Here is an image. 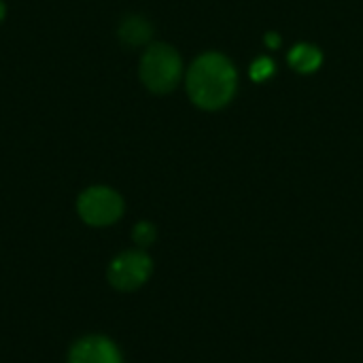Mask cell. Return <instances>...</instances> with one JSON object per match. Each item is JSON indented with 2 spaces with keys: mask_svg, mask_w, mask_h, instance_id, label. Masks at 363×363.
<instances>
[{
  "mask_svg": "<svg viewBox=\"0 0 363 363\" xmlns=\"http://www.w3.org/2000/svg\"><path fill=\"white\" fill-rule=\"evenodd\" d=\"M236 87L238 72L234 64L217 51L202 53L187 70V94L191 102L204 111L223 108L232 102Z\"/></svg>",
  "mask_w": 363,
  "mask_h": 363,
  "instance_id": "obj_1",
  "label": "cell"
},
{
  "mask_svg": "<svg viewBox=\"0 0 363 363\" xmlns=\"http://www.w3.org/2000/svg\"><path fill=\"white\" fill-rule=\"evenodd\" d=\"M183 74V62L174 47L166 43H153L140 60V81L153 94L172 91Z\"/></svg>",
  "mask_w": 363,
  "mask_h": 363,
  "instance_id": "obj_2",
  "label": "cell"
},
{
  "mask_svg": "<svg viewBox=\"0 0 363 363\" xmlns=\"http://www.w3.org/2000/svg\"><path fill=\"white\" fill-rule=\"evenodd\" d=\"M79 217L94 228H104L115 223L123 215V200L121 196L104 185H96L85 189L77 200Z\"/></svg>",
  "mask_w": 363,
  "mask_h": 363,
  "instance_id": "obj_3",
  "label": "cell"
},
{
  "mask_svg": "<svg viewBox=\"0 0 363 363\" xmlns=\"http://www.w3.org/2000/svg\"><path fill=\"white\" fill-rule=\"evenodd\" d=\"M153 264L143 251H125L108 266V283L119 291H134L147 283Z\"/></svg>",
  "mask_w": 363,
  "mask_h": 363,
  "instance_id": "obj_4",
  "label": "cell"
},
{
  "mask_svg": "<svg viewBox=\"0 0 363 363\" xmlns=\"http://www.w3.org/2000/svg\"><path fill=\"white\" fill-rule=\"evenodd\" d=\"M68 363H123L117 347L104 336H85L70 349Z\"/></svg>",
  "mask_w": 363,
  "mask_h": 363,
  "instance_id": "obj_5",
  "label": "cell"
},
{
  "mask_svg": "<svg viewBox=\"0 0 363 363\" xmlns=\"http://www.w3.org/2000/svg\"><path fill=\"white\" fill-rule=\"evenodd\" d=\"M153 34V26L140 17V15H130L119 23V38L128 47H138L145 45Z\"/></svg>",
  "mask_w": 363,
  "mask_h": 363,
  "instance_id": "obj_6",
  "label": "cell"
},
{
  "mask_svg": "<svg viewBox=\"0 0 363 363\" xmlns=\"http://www.w3.org/2000/svg\"><path fill=\"white\" fill-rule=\"evenodd\" d=\"M287 60H289L291 68H296V70L302 72V74H308V72H315V70L321 66L323 53H321L319 47H315V45L300 43V45H296V47L289 51Z\"/></svg>",
  "mask_w": 363,
  "mask_h": 363,
  "instance_id": "obj_7",
  "label": "cell"
},
{
  "mask_svg": "<svg viewBox=\"0 0 363 363\" xmlns=\"http://www.w3.org/2000/svg\"><path fill=\"white\" fill-rule=\"evenodd\" d=\"M274 72V62L270 57H259L251 64V79L253 81H266Z\"/></svg>",
  "mask_w": 363,
  "mask_h": 363,
  "instance_id": "obj_8",
  "label": "cell"
},
{
  "mask_svg": "<svg viewBox=\"0 0 363 363\" xmlns=\"http://www.w3.org/2000/svg\"><path fill=\"white\" fill-rule=\"evenodd\" d=\"M134 242L138 245V247H149L153 240H155V228L151 225V223H147V221H140L136 228H134Z\"/></svg>",
  "mask_w": 363,
  "mask_h": 363,
  "instance_id": "obj_9",
  "label": "cell"
},
{
  "mask_svg": "<svg viewBox=\"0 0 363 363\" xmlns=\"http://www.w3.org/2000/svg\"><path fill=\"white\" fill-rule=\"evenodd\" d=\"M266 43H268V47H279L281 45V38H279V34L270 32V34H266Z\"/></svg>",
  "mask_w": 363,
  "mask_h": 363,
  "instance_id": "obj_10",
  "label": "cell"
},
{
  "mask_svg": "<svg viewBox=\"0 0 363 363\" xmlns=\"http://www.w3.org/2000/svg\"><path fill=\"white\" fill-rule=\"evenodd\" d=\"M4 15H6V6H4V2L0 0V23H2V19H4Z\"/></svg>",
  "mask_w": 363,
  "mask_h": 363,
  "instance_id": "obj_11",
  "label": "cell"
}]
</instances>
